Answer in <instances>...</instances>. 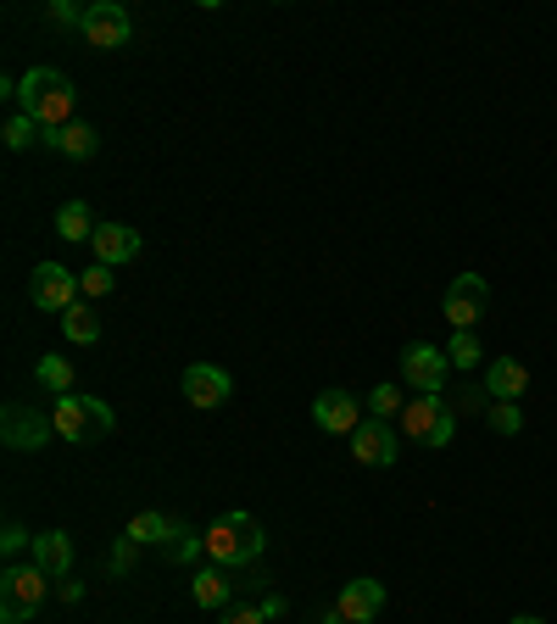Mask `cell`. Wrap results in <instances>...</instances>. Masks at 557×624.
<instances>
[{
	"mask_svg": "<svg viewBox=\"0 0 557 624\" xmlns=\"http://www.w3.org/2000/svg\"><path fill=\"white\" fill-rule=\"evenodd\" d=\"M18 107H23V118L40 123V134H51V129H67V123H73L78 89H73L67 73H56V67H29L23 84H18Z\"/></svg>",
	"mask_w": 557,
	"mask_h": 624,
	"instance_id": "obj_1",
	"label": "cell"
},
{
	"mask_svg": "<svg viewBox=\"0 0 557 624\" xmlns=\"http://www.w3.org/2000/svg\"><path fill=\"white\" fill-rule=\"evenodd\" d=\"M201 541H207V558L218 569H245V563L262 558L267 535H262V524L251 513H223V518H212V529L201 535Z\"/></svg>",
	"mask_w": 557,
	"mask_h": 624,
	"instance_id": "obj_2",
	"label": "cell"
},
{
	"mask_svg": "<svg viewBox=\"0 0 557 624\" xmlns=\"http://www.w3.org/2000/svg\"><path fill=\"white\" fill-rule=\"evenodd\" d=\"M51 424H56V435H62V440L89 446V440H101V435H112V429H118V413H112L101 396H78V391H67V396H56V402H51Z\"/></svg>",
	"mask_w": 557,
	"mask_h": 624,
	"instance_id": "obj_3",
	"label": "cell"
},
{
	"mask_svg": "<svg viewBox=\"0 0 557 624\" xmlns=\"http://www.w3.org/2000/svg\"><path fill=\"white\" fill-rule=\"evenodd\" d=\"M45 596H51V574L40 563H12L7 574H0V618L7 624L34 618L45 607Z\"/></svg>",
	"mask_w": 557,
	"mask_h": 624,
	"instance_id": "obj_4",
	"label": "cell"
},
{
	"mask_svg": "<svg viewBox=\"0 0 557 624\" xmlns=\"http://www.w3.org/2000/svg\"><path fill=\"white\" fill-rule=\"evenodd\" d=\"M402 435L413 440V446H429V452H440V446H451V429H457V413L440 402V396H418V402H407L402 407Z\"/></svg>",
	"mask_w": 557,
	"mask_h": 624,
	"instance_id": "obj_5",
	"label": "cell"
},
{
	"mask_svg": "<svg viewBox=\"0 0 557 624\" xmlns=\"http://www.w3.org/2000/svg\"><path fill=\"white\" fill-rule=\"evenodd\" d=\"M446 369H451L446 346L413 340V346L402 351V380H407V385H413L418 396H440V385H446Z\"/></svg>",
	"mask_w": 557,
	"mask_h": 624,
	"instance_id": "obj_6",
	"label": "cell"
},
{
	"mask_svg": "<svg viewBox=\"0 0 557 624\" xmlns=\"http://www.w3.org/2000/svg\"><path fill=\"white\" fill-rule=\"evenodd\" d=\"M485 302H491V285H485L480 274H457V280L446 285L440 313H446V324H451V329H474V324L485 318Z\"/></svg>",
	"mask_w": 557,
	"mask_h": 624,
	"instance_id": "obj_7",
	"label": "cell"
},
{
	"mask_svg": "<svg viewBox=\"0 0 557 624\" xmlns=\"http://www.w3.org/2000/svg\"><path fill=\"white\" fill-rule=\"evenodd\" d=\"M84 40L96 45V51H123L129 45V34H134V23H129V12L118 7V0H96V7H84Z\"/></svg>",
	"mask_w": 557,
	"mask_h": 624,
	"instance_id": "obj_8",
	"label": "cell"
},
{
	"mask_svg": "<svg viewBox=\"0 0 557 624\" xmlns=\"http://www.w3.org/2000/svg\"><path fill=\"white\" fill-rule=\"evenodd\" d=\"M29 291H34V307L67 313V307L78 302V274H73V267H62V262H40L34 280H29Z\"/></svg>",
	"mask_w": 557,
	"mask_h": 624,
	"instance_id": "obj_9",
	"label": "cell"
},
{
	"mask_svg": "<svg viewBox=\"0 0 557 624\" xmlns=\"http://www.w3.org/2000/svg\"><path fill=\"white\" fill-rule=\"evenodd\" d=\"M396 435H391V424L385 418H362L357 424V435H351V458L357 463H368V469H391L396 463Z\"/></svg>",
	"mask_w": 557,
	"mask_h": 624,
	"instance_id": "obj_10",
	"label": "cell"
},
{
	"mask_svg": "<svg viewBox=\"0 0 557 624\" xmlns=\"http://www.w3.org/2000/svg\"><path fill=\"white\" fill-rule=\"evenodd\" d=\"M0 435H7L12 452H40V446L56 435V424H51V413H40V407H7V424H0Z\"/></svg>",
	"mask_w": 557,
	"mask_h": 624,
	"instance_id": "obj_11",
	"label": "cell"
},
{
	"mask_svg": "<svg viewBox=\"0 0 557 624\" xmlns=\"http://www.w3.org/2000/svg\"><path fill=\"white\" fill-rule=\"evenodd\" d=\"M184 402L190 407H201V413H212V407H223L229 396H234V380L223 374V369H212V363H196V369H184Z\"/></svg>",
	"mask_w": 557,
	"mask_h": 624,
	"instance_id": "obj_12",
	"label": "cell"
},
{
	"mask_svg": "<svg viewBox=\"0 0 557 624\" xmlns=\"http://www.w3.org/2000/svg\"><path fill=\"white\" fill-rule=\"evenodd\" d=\"M313 418H318V429H329V435H357V424H362V402L351 396V391H324L318 402H313Z\"/></svg>",
	"mask_w": 557,
	"mask_h": 624,
	"instance_id": "obj_13",
	"label": "cell"
},
{
	"mask_svg": "<svg viewBox=\"0 0 557 624\" xmlns=\"http://www.w3.org/2000/svg\"><path fill=\"white\" fill-rule=\"evenodd\" d=\"M335 607L346 613V624H374L380 607H385V585L380 580H346V591H340Z\"/></svg>",
	"mask_w": 557,
	"mask_h": 624,
	"instance_id": "obj_14",
	"label": "cell"
},
{
	"mask_svg": "<svg viewBox=\"0 0 557 624\" xmlns=\"http://www.w3.org/2000/svg\"><path fill=\"white\" fill-rule=\"evenodd\" d=\"M89 245H96V262H101V267H123V262L140 256V229H129V223H101Z\"/></svg>",
	"mask_w": 557,
	"mask_h": 624,
	"instance_id": "obj_15",
	"label": "cell"
},
{
	"mask_svg": "<svg viewBox=\"0 0 557 624\" xmlns=\"http://www.w3.org/2000/svg\"><path fill=\"white\" fill-rule=\"evenodd\" d=\"M529 391V369L518 363V357H496V363L485 369V396L491 402H518Z\"/></svg>",
	"mask_w": 557,
	"mask_h": 624,
	"instance_id": "obj_16",
	"label": "cell"
},
{
	"mask_svg": "<svg viewBox=\"0 0 557 624\" xmlns=\"http://www.w3.org/2000/svg\"><path fill=\"white\" fill-rule=\"evenodd\" d=\"M34 563H40L51 580H67V569H73V535H67V529L34 535Z\"/></svg>",
	"mask_w": 557,
	"mask_h": 624,
	"instance_id": "obj_17",
	"label": "cell"
},
{
	"mask_svg": "<svg viewBox=\"0 0 557 624\" xmlns=\"http://www.w3.org/2000/svg\"><path fill=\"white\" fill-rule=\"evenodd\" d=\"M40 145H51V151H62V156L84 162V156H96L101 134L89 129V123H67V129H51V134H40Z\"/></svg>",
	"mask_w": 557,
	"mask_h": 624,
	"instance_id": "obj_18",
	"label": "cell"
},
{
	"mask_svg": "<svg viewBox=\"0 0 557 624\" xmlns=\"http://www.w3.org/2000/svg\"><path fill=\"white\" fill-rule=\"evenodd\" d=\"M190 596H196L207 613H218V607H229V602H234V580H229L218 563H207V569H196V580H190Z\"/></svg>",
	"mask_w": 557,
	"mask_h": 624,
	"instance_id": "obj_19",
	"label": "cell"
},
{
	"mask_svg": "<svg viewBox=\"0 0 557 624\" xmlns=\"http://www.w3.org/2000/svg\"><path fill=\"white\" fill-rule=\"evenodd\" d=\"M173 529H178V524H173L167 513H134L123 535H129L134 547H167V535H173Z\"/></svg>",
	"mask_w": 557,
	"mask_h": 624,
	"instance_id": "obj_20",
	"label": "cell"
},
{
	"mask_svg": "<svg viewBox=\"0 0 557 624\" xmlns=\"http://www.w3.org/2000/svg\"><path fill=\"white\" fill-rule=\"evenodd\" d=\"M62 335H67L73 346H96V340H101V318L89 313L84 302H73V307L62 313Z\"/></svg>",
	"mask_w": 557,
	"mask_h": 624,
	"instance_id": "obj_21",
	"label": "cell"
},
{
	"mask_svg": "<svg viewBox=\"0 0 557 624\" xmlns=\"http://www.w3.org/2000/svg\"><path fill=\"white\" fill-rule=\"evenodd\" d=\"M96 229H101V223H96V212H89L84 201H67V207L56 212V234H62V240H96Z\"/></svg>",
	"mask_w": 557,
	"mask_h": 624,
	"instance_id": "obj_22",
	"label": "cell"
},
{
	"mask_svg": "<svg viewBox=\"0 0 557 624\" xmlns=\"http://www.w3.org/2000/svg\"><path fill=\"white\" fill-rule=\"evenodd\" d=\"M34 380H40L51 396H67V391H73V363H67V357H40V363H34Z\"/></svg>",
	"mask_w": 557,
	"mask_h": 624,
	"instance_id": "obj_23",
	"label": "cell"
},
{
	"mask_svg": "<svg viewBox=\"0 0 557 624\" xmlns=\"http://www.w3.org/2000/svg\"><path fill=\"white\" fill-rule=\"evenodd\" d=\"M446 357H451V369H480V335L474 329H451V340H446Z\"/></svg>",
	"mask_w": 557,
	"mask_h": 624,
	"instance_id": "obj_24",
	"label": "cell"
},
{
	"mask_svg": "<svg viewBox=\"0 0 557 624\" xmlns=\"http://www.w3.org/2000/svg\"><path fill=\"white\" fill-rule=\"evenodd\" d=\"M402 407L407 402H402L396 385H374V391H368V418H385L391 424V418H402Z\"/></svg>",
	"mask_w": 557,
	"mask_h": 624,
	"instance_id": "obj_25",
	"label": "cell"
},
{
	"mask_svg": "<svg viewBox=\"0 0 557 624\" xmlns=\"http://www.w3.org/2000/svg\"><path fill=\"white\" fill-rule=\"evenodd\" d=\"M485 424H491L496 435H518V429H524V413H518V402H491Z\"/></svg>",
	"mask_w": 557,
	"mask_h": 624,
	"instance_id": "obj_26",
	"label": "cell"
},
{
	"mask_svg": "<svg viewBox=\"0 0 557 624\" xmlns=\"http://www.w3.org/2000/svg\"><path fill=\"white\" fill-rule=\"evenodd\" d=\"M78 291H84V296H112V267H101V262L84 267V274H78Z\"/></svg>",
	"mask_w": 557,
	"mask_h": 624,
	"instance_id": "obj_27",
	"label": "cell"
},
{
	"mask_svg": "<svg viewBox=\"0 0 557 624\" xmlns=\"http://www.w3.org/2000/svg\"><path fill=\"white\" fill-rule=\"evenodd\" d=\"M34 129H40V123H34V118H23V112H18V118H12V123H7V145H12V151H29V140H40V134H34Z\"/></svg>",
	"mask_w": 557,
	"mask_h": 624,
	"instance_id": "obj_28",
	"label": "cell"
},
{
	"mask_svg": "<svg viewBox=\"0 0 557 624\" xmlns=\"http://www.w3.org/2000/svg\"><path fill=\"white\" fill-rule=\"evenodd\" d=\"M29 541H34V535H29L23 524H7V529H0V552H7V558H18Z\"/></svg>",
	"mask_w": 557,
	"mask_h": 624,
	"instance_id": "obj_29",
	"label": "cell"
},
{
	"mask_svg": "<svg viewBox=\"0 0 557 624\" xmlns=\"http://www.w3.org/2000/svg\"><path fill=\"white\" fill-rule=\"evenodd\" d=\"M134 558H140V547H134L129 535H123V541L112 547V569H118V574H129V569H134Z\"/></svg>",
	"mask_w": 557,
	"mask_h": 624,
	"instance_id": "obj_30",
	"label": "cell"
},
{
	"mask_svg": "<svg viewBox=\"0 0 557 624\" xmlns=\"http://www.w3.org/2000/svg\"><path fill=\"white\" fill-rule=\"evenodd\" d=\"M223 624H267V613H262V607H234Z\"/></svg>",
	"mask_w": 557,
	"mask_h": 624,
	"instance_id": "obj_31",
	"label": "cell"
},
{
	"mask_svg": "<svg viewBox=\"0 0 557 624\" xmlns=\"http://www.w3.org/2000/svg\"><path fill=\"white\" fill-rule=\"evenodd\" d=\"M51 18H56V23H84V12H73L67 0H56V7H51Z\"/></svg>",
	"mask_w": 557,
	"mask_h": 624,
	"instance_id": "obj_32",
	"label": "cell"
},
{
	"mask_svg": "<svg viewBox=\"0 0 557 624\" xmlns=\"http://www.w3.org/2000/svg\"><path fill=\"white\" fill-rule=\"evenodd\" d=\"M62 602H84V580H62Z\"/></svg>",
	"mask_w": 557,
	"mask_h": 624,
	"instance_id": "obj_33",
	"label": "cell"
},
{
	"mask_svg": "<svg viewBox=\"0 0 557 624\" xmlns=\"http://www.w3.org/2000/svg\"><path fill=\"white\" fill-rule=\"evenodd\" d=\"M507 624H546V618H535V613H518V618H507Z\"/></svg>",
	"mask_w": 557,
	"mask_h": 624,
	"instance_id": "obj_34",
	"label": "cell"
}]
</instances>
